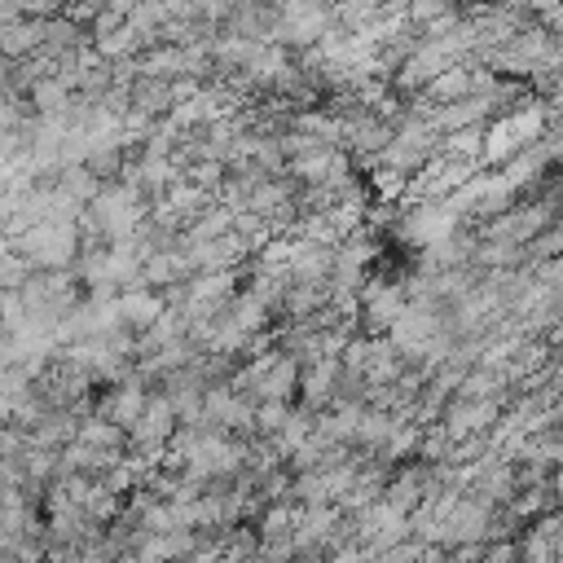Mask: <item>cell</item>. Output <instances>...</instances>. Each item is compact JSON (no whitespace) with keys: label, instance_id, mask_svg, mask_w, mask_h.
<instances>
[{"label":"cell","instance_id":"1","mask_svg":"<svg viewBox=\"0 0 563 563\" xmlns=\"http://www.w3.org/2000/svg\"><path fill=\"white\" fill-rule=\"evenodd\" d=\"M14 251L41 268V273H62L71 268V260L80 255V229L76 225H58V220H45L36 229H27L23 238H14Z\"/></svg>","mask_w":563,"mask_h":563},{"label":"cell","instance_id":"2","mask_svg":"<svg viewBox=\"0 0 563 563\" xmlns=\"http://www.w3.org/2000/svg\"><path fill=\"white\" fill-rule=\"evenodd\" d=\"M410 309V296L405 287H397V282H370V287L361 291V318L370 322V340L375 335H388Z\"/></svg>","mask_w":563,"mask_h":563},{"label":"cell","instance_id":"3","mask_svg":"<svg viewBox=\"0 0 563 563\" xmlns=\"http://www.w3.org/2000/svg\"><path fill=\"white\" fill-rule=\"evenodd\" d=\"M146 401H150V388H146V379L137 375V379H119L111 392H106V401H102V414L97 418H106V423H115L124 436L137 427V418L146 414Z\"/></svg>","mask_w":563,"mask_h":563},{"label":"cell","instance_id":"4","mask_svg":"<svg viewBox=\"0 0 563 563\" xmlns=\"http://www.w3.org/2000/svg\"><path fill=\"white\" fill-rule=\"evenodd\" d=\"M115 309H119V326H124L128 335H146V331L163 318L168 300H163L159 291L137 287V291H119V296H115Z\"/></svg>","mask_w":563,"mask_h":563},{"label":"cell","instance_id":"5","mask_svg":"<svg viewBox=\"0 0 563 563\" xmlns=\"http://www.w3.org/2000/svg\"><path fill=\"white\" fill-rule=\"evenodd\" d=\"M76 432H80V414H71V410H49L27 436H32V449L62 453L67 445H76Z\"/></svg>","mask_w":563,"mask_h":563},{"label":"cell","instance_id":"6","mask_svg":"<svg viewBox=\"0 0 563 563\" xmlns=\"http://www.w3.org/2000/svg\"><path fill=\"white\" fill-rule=\"evenodd\" d=\"M36 49H45V23H36V19L0 23V58L23 62V58L36 54Z\"/></svg>","mask_w":563,"mask_h":563},{"label":"cell","instance_id":"7","mask_svg":"<svg viewBox=\"0 0 563 563\" xmlns=\"http://www.w3.org/2000/svg\"><path fill=\"white\" fill-rule=\"evenodd\" d=\"M397 427H401V418H397V414H388V410H366V414H361V423H357V440H353V445L383 453Z\"/></svg>","mask_w":563,"mask_h":563},{"label":"cell","instance_id":"8","mask_svg":"<svg viewBox=\"0 0 563 563\" xmlns=\"http://www.w3.org/2000/svg\"><path fill=\"white\" fill-rule=\"evenodd\" d=\"M76 445H84V449H102V453H124V449H128V436H124L115 423H106V418H80Z\"/></svg>","mask_w":563,"mask_h":563},{"label":"cell","instance_id":"9","mask_svg":"<svg viewBox=\"0 0 563 563\" xmlns=\"http://www.w3.org/2000/svg\"><path fill=\"white\" fill-rule=\"evenodd\" d=\"M71 97H76V89H71L67 80H58V76H45V80L32 89V106H36V115H41V119H49V115H67Z\"/></svg>","mask_w":563,"mask_h":563},{"label":"cell","instance_id":"10","mask_svg":"<svg viewBox=\"0 0 563 563\" xmlns=\"http://www.w3.org/2000/svg\"><path fill=\"white\" fill-rule=\"evenodd\" d=\"M291 414H296V410H291L287 401H260V405H255V432L273 440L282 427L291 423Z\"/></svg>","mask_w":563,"mask_h":563},{"label":"cell","instance_id":"11","mask_svg":"<svg viewBox=\"0 0 563 563\" xmlns=\"http://www.w3.org/2000/svg\"><path fill=\"white\" fill-rule=\"evenodd\" d=\"M405 185H410V176H401V172H392V168H379V172H375V189H379L383 198H401Z\"/></svg>","mask_w":563,"mask_h":563}]
</instances>
